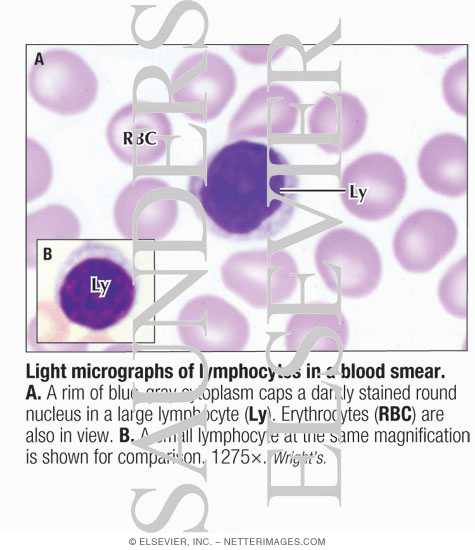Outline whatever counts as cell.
I'll list each match as a JSON object with an SVG mask.
<instances>
[{
	"label": "cell",
	"mask_w": 475,
	"mask_h": 550,
	"mask_svg": "<svg viewBox=\"0 0 475 550\" xmlns=\"http://www.w3.org/2000/svg\"><path fill=\"white\" fill-rule=\"evenodd\" d=\"M459 230L453 217L438 209H419L397 226L392 239L395 260L406 272L425 274L455 248Z\"/></svg>",
	"instance_id": "obj_7"
},
{
	"label": "cell",
	"mask_w": 475,
	"mask_h": 550,
	"mask_svg": "<svg viewBox=\"0 0 475 550\" xmlns=\"http://www.w3.org/2000/svg\"><path fill=\"white\" fill-rule=\"evenodd\" d=\"M403 397H404V399H409V392H408V390H407V391L404 390Z\"/></svg>",
	"instance_id": "obj_22"
},
{
	"label": "cell",
	"mask_w": 475,
	"mask_h": 550,
	"mask_svg": "<svg viewBox=\"0 0 475 550\" xmlns=\"http://www.w3.org/2000/svg\"><path fill=\"white\" fill-rule=\"evenodd\" d=\"M441 93L448 108L458 116L468 115V58H460L445 70Z\"/></svg>",
	"instance_id": "obj_14"
},
{
	"label": "cell",
	"mask_w": 475,
	"mask_h": 550,
	"mask_svg": "<svg viewBox=\"0 0 475 550\" xmlns=\"http://www.w3.org/2000/svg\"><path fill=\"white\" fill-rule=\"evenodd\" d=\"M407 408H408V406H404L403 409H402V418H403V420L405 419V421H406V416H405V415H406V410H407ZM410 418H411V416L408 415V416H407V421H408Z\"/></svg>",
	"instance_id": "obj_19"
},
{
	"label": "cell",
	"mask_w": 475,
	"mask_h": 550,
	"mask_svg": "<svg viewBox=\"0 0 475 550\" xmlns=\"http://www.w3.org/2000/svg\"><path fill=\"white\" fill-rule=\"evenodd\" d=\"M173 126L162 111L142 110L134 103L118 109L109 119L105 136L114 155L126 165L151 166L166 154Z\"/></svg>",
	"instance_id": "obj_8"
},
{
	"label": "cell",
	"mask_w": 475,
	"mask_h": 550,
	"mask_svg": "<svg viewBox=\"0 0 475 550\" xmlns=\"http://www.w3.org/2000/svg\"><path fill=\"white\" fill-rule=\"evenodd\" d=\"M399 419H400L399 413H391V420L392 421H397Z\"/></svg>",
	"instance_id": "obj_20"
},
{
	"label": "cell",
	"mask_w": 475,
	"mask_h": 550,
	"mask_svg": "<svg viewBox=\"0 0 475 550\" xmlns=\"http://www.w3.org/2000/svg\"><path fill=\"white\" fill-rule=\"evenodd\" d=\"M400 409L396 406L391 407V413H399Z\"/></svg>",
	"instance_id": "obj_21"
},
{
	"label": "cell",
	"mask_w": 475,
	"mask_h": 550,
	"mask_svg": "<svg viewBox=\"0 0 475 550\" xmlns=\"http://www.w3.org/2000/svg\"><path fill=\"white\" fill-rule=\"evenodd\" d=\"M171 100L182 105L183 114L207 123L217 118L237 89V76L222 56L202 50L179 63L171 80Z\"/></svg>",
	"instance_id": "obj_5"
},
{
	"label": "cell",
	"mask_w": 475,
	"mask_h": 550,
	"mask_svg": "<svg viewBox=\"0 0 475 550\" xmlns=\"http://www.w3.org/2000/svg\"><path fill=\"white\" fill-rule=\"evenodd\" d=\"M420 50L433 54V55H443L453 51L457 46L456 45H418Z\"/></svg>",
	"instance_id": "obj_17"
},
{
	"label": "cell",
	"mask_w": 475,
	"mask_h": 550,
	"mask_svg": "<svg viewBox=\"0 0 475 550\" xmlns=\"http://www.w3.org/2000/svg\"><path fill=\"white\" fill-rule=\"evenodd\" d=\"M437 297L443 309L451 316H468V257L453 263L439 280Z\"/></svg>",
	"instance_id": "obj_13"
},
{
	"label": "cell",
	"mask_w": 475,
	"mask_h": 550,
	"mask_svg": "<svg viewBox=\"0 0 475 550\" xmlns=\"http://www.w3.org/2000/svg\"><path fill=\"white\" fill-rule=\"evenodd\" d=\"M314 264L325 286L346 299H362L379 286L381 254L366 235L349 227L325 232L314 250Z\"/></svg>",
	"instance_id": "obj_2"
},
{
	"label": "cell",
	"mask_w": 475,
	"mask_h": 550,
	"mask_svg": "<svg viewBox=\"0 0 475 550\" xmlns=\"http://www.w3.org/2000/svg\"><path fill=\"white\" fill-rule=\"evenodd\" d=\"M166 187L168 184L159 178L141 177L131 182L117 198L116 222L126 220L125 228H132L135 223L137 230L158 225L166 231L171 229L177 218L178 203L160 193Z\"/></svg>",
	"instance_id": "obj_12"
},
{
	"label": "cell",
	"mask_w": 475,
	"mask_h": 550,
	"mask_svg": "<svg viewBox=\"0 0 475 550\" xmlns=\"http://www.w3.org/2000/svg\"><path fill=\"white\" fill-rule=\"evenodd\" d=\"M302 101L289 86L269 82L253 89L232 115L227 138L259 141L296 130Z\"/></svg>",
	"instance_id": "obj_9"
},
{
	"label": "cell",
	"mask_w": 475,
	"mask_h": 550,
	"mask_svg": "<svg viewBox=\"0 0 475 550\" xmlns=\"http://www.w3.org/2000/svg\"><path fill=\"white\" fill-rule=\"evenodd\" d=\"M274 147L235 140L213 152L189 190L209 221L231 236H249L286 223L294 211L298 177Z\"/></svg>",
	"instance_id": "obj_1"
},
{
	"label": "cell",
	"mask_w": 475,
	"mask_h": 550,
	"mask_svg": "<svg viewBox=\"0 0 475 550\" xmlns=\"http://www.w3.org/2000/svg\"><path fill=\"white\" fill-rule=\"evenodd\" d=\"M234 52L245 62L262 66L269 62L271 46L269 44L262 45H235L232 46Z\"/></svg>",
	"instance_id": "obj_16"
},
{
	"label": "cell",
	"mask_w": 475,
	"mask_h": 550,
	"mask_svg": "<svg viewBox=\"0 0 475 550\" xmlns=\"http://www.w3.org/2000/svg\"><path fill=\"white\" fill-rule=\"evenodd\" d=\"M28 90L42 108L61 116L88 110L98 93V79L88 63L64 48L39 52L30 66Z\"/></svg>",
	"instance_id": "obj_4"
},
{
	"label": "cell",
	"mask_w": 475,
	"mask_h": 550,
	"mask_svg": "<svg viewBox=\"0 0 475 550\" xmlns=\"http://www.w3.org/2000/svg\"><path fill=\"white\" fill-rule=\"evenodd\" d=\"M378 410H379V413H380V416L378 418V420L382 421L383 420V415H387L388 411H389V408L388 407H378Z\"/></svg>",
	"instance_id": "obj_18"
},
{
	"label": "cell",
	"mask_w": 475,
	"mask_h": 550,
	"mask_svg": "<svg viewBox=\"0 0 475 550\" xmlns=\"http://www.w3.org/2000/svg\"><path fill=\"white\" fill-rule=\"evenodd\" d=\"M229 288L253 308L288 301L299 285L298 266L285 250H250L230 260Z\"/></svg>",
	"instance_id": "obj_6"
},
{
	"label": "cell",
	"mask_w": 475,
	"mask_h": 550,
	"mask_svg": "<svg viewBox=\"0 0 475 550\" xmlns=\"http://www.w3.org/2000/svg\"><path fill=\"white\" fill-rule=\"evenodd\" d=\"M27 200L32 201L48 189L52 179V164L45 148L33 138L26 140Z\"/></svg>",
	"instance_id": "obj_15"
},
{
	"label": "cell",
	"mask_w": 475,
	"mask_h": 550,
	"mask_svg": "<svg viewBox=\"0 0 475 550\" xmlns=\"http://www.w3.org/2000/svg\"><path fill=\"white\" fill-rule=\"evenodd\" d=\"M422 183L433 193L460 198L468 191V142L457 133L442 132L429 138L416 161Z\"/></svg>",
	"instance_id": "obj_11"
},
{
	"label": "cell",
	"mask_w": 475,
	"mask_h": 550,
	"mask_svg": "<svg viewBox=\"0 0 475 550\" xmlns=\"http://www.w3.org/2000/svg\"><path fill=\"white\" fill-rule=\"evenodd\" d=\"M306 125L319 149L329 155H339L363 139L368 112L356 95L334 91L325 93L313 104Z\"/></svg>",
	"instance_id": "obj_10"
},
{
	"label": "cell",
	"mask_w": 475,
	"mask_h": 550,
	"mask_svg": "<svg viewBox=\"0 0 475 550\" xmlns=\"http://www.w3.org/2000/svg\"><path fill=\"white\" fill-rule=\"evenodd\" d=\"M437 435H438V437H440V436H442V433L438 432ZM436 441H441V439L436 438Z\"/></svg>",
	"instance_id": "obj_23"
},
{
	"label": "cell",
	"mask_w": 475,
	"mask_h": 550,
	"mask_svg": "<svg viewBox=\"0 0 475 550\" xmlns=\"http://www.w3.org/2000/svg\"><path fill=\"white\" fill-rule=\"evenodd\" d=\"M407 175L401 163L383 152L363 154L342 170L340 200L355 218L378 222L393 215L407 193Z\"/></svg>",
	"instance_id": "obj_3"
}]
</instances>
